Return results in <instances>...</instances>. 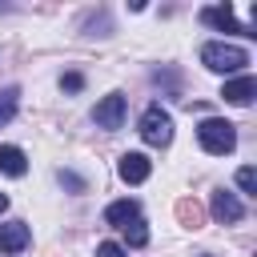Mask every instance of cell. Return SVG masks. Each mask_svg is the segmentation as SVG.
I'll return each mask as SVG.
<instances>
[{"mask_svg":"<svg viewBox=\"0 0 257 257\" xmlns=\"http://www.w3.org/2000/svg\"><path fill=\"white\" fill-rule=\"evenodd\" d=\"M237 189H241L245 197H257V173H253L249 165H241V169H237Z\"/></svg>","mask_w":257,"mask_h":257,"instance_id":"obj_14","label":"cell"},{"mask_svg":"<svg viewBox=\"0 0 257 257\" xmlns=\"http://www.w3.org/2000/svg\"><path fill=\"white\" fill-rule=\"evenodd\" d=\"M4 209H8V197H4V193H0V213H4Z\"/></svg>","mask_w":257,"mask_h":257,"instance_id":"obj_19","label":"cell"},{"mask_svg":"<svg viewBox=\"0 0 257 257\" xmlns=\"http://www.w3.org/2000/svg\"><path fill=\"white\" fill-rule=\"evenodd\" d=\"M141 141L153 145V149H165L173 141V116L161 108V104H149L141 112Z\"/></svg>","mask_w":257,"mask_h":257,"instance_id":"obj_3","label":"cell"},{"mask_svg":"<svg viewBox=\"0 0 257 257\" xmlns=\"http://www.w3.org/2000/svg\"><path fill=\"white\" fill-rule=\"evenodd\" d=\"M253 92H257V80H253L249 72H241V76L225 80V88H221V96H225L229 104H249V100H253Z\"/></svg>","mask_w":257,"mask_h":257,"instance_id":"obj_9","label":"cell"},{"mask_svg":"<svg viewBox=\"0 0 257 257\" xmlns=\"http://www.w3.org/2000/svg\"><path fill=\"white\" fill-rule=\"evenodd\" d=\"M197 141H201L205 153L225 157V153L237 149V128H233L229 120H221V116H205V120L197 124Z\"/></svg>","mask_w":257,"mask_h":257,"instance_id":"obj_1","label":"cell"},{"mask_svg":"<svg viewBox=\"0 0 257 257\" xmlns=\"http://www.w3.org/2000/svg\"><path fill=\"white\" fill-rule=\"evenodd\" d=\"M177 213H181V221H185V225H193V229H197V221H201V213H197V205H189V201H181V209H177Z\"/></svg>","mask_w":257,"mask_h":257,"instance_id":"obj_17","label":"cell"},{"mask_svg":"<svg viewBox=\"0 0 257 257\" xmlns=\"http://www.w3.org/2000/svg\"><path fill=\"white\" fill-rule=\"evenodd\" d=\"M96 257H124V245H116V241H100V245H96Z\"/></svg>","mask_w":257,"mask_h":257,"instance_id":"obj_18","label":"cell"},{"mask_svg":"<svg viewBox=\"0 0 257 257\" xmlns=\"http://www.w3.org/2000/svg\"><path fill=\"white\" fill-rule=\"evenodd\" d=\"M201 20H205L209 28H217V32H241V36H257V32H253V24H241V20L233 16V8H229V4H209V8H201Z\"/></svg>","mask_w":257,"mask_h":257,"instance_id":"obj_4","label":"cell"},{"mask_svg":"<svg viewBox=\"0 0 257 257\" xmlns=\"http://www.w3.org/2000/svg\"><path fill=\"white\" fill-rule=\"evenodd\" d=\"M124 241H128L133 249H141V245H149V229H145V221H141V217L124 225Z\"/></svg>","mask_w":257,"mask_h":257,"instance_id":"obj_13","label":"cell"},{"mask_svg":"<svg viewBox=\"0 0 257 257\" xmlns=\"http://www.w3.org/2000/svg\"><path fill=\"white\" fill-rule=\"evenodd\" d=\"M137 217H141V205L128 201V197H124V201H112V205L104 209V221H108V225H120V229H124L128 221H137Z\"/></svg>","mask_w":257,"mask_h":257,"instance_id":"obj_11","label":"cell"},{"mask_svg":"<svg viewBox=\"0 0 257 257\" xmlns=\"http://www.w3.org/2000/svg\"><path fill=\"white\" fill-rule=\"evenodd\" d=\"M56 181H60V185H68L72 193H84V181H80L76 173H68V169H60V173H56Z\"/></svg>","mask_w":257,"mask_h":257,"instance_id":"obj_16","label":"cell"},{"mask_svg":"<svg viewBox=\"0 0 257 257\" xmlns=\"http://www.w3.org/2000/svg\"><path fill=\"white\" fill-rule=\"evenodd\" d=\"M0 173H4V177H24V173H28V157H24V149H16V145H0Z\"/></svg>","mask_w":257,"mask_h":257,"instance_id":"obj_10","label":"cell"},{"mask_svg":"<svg viewBox=\"0 0 257 257\" xmlns=\"http://www.w3.org/2000/svg\"><path fill=\"white\" fill-rule=\"evenodd\" d=\"M28 241H32V229L24 221L0 225V253H20V249H28Z\"/></svg>","mask_w":257,"mask_h":257,"instance_id":"obj_8","label":"cell"},{"mask_svg":"<svg viewBox=\"0 0 257 257\" xmlns=\"http://www.w3.org/2000/svg\"><path fill=\"white\" fill-rule=\"evenodd\" d=\"M116 173H120V181H124V185H141V181H149L153 165H149V157H145V153H124V157L116 161Z\"/></svg>","mask_w":257,"mask_h":257,"instance_id":"obj_6","label":"cell"},{"mask_svg":"<svg viewBox=\"0 0 257 257\" xmlns=\"http://www.w3.org/2000/svg\"><path fill=\"white\" fill-rule=\"evenodd\" d=\"M201 64L213 72H241L249 64V52L237 44H225V40H209V44H201Z\"/></svg>","mask_w":257,"mask_h":257,"instance_id":"obj_2","label":"cell"},{"mask_svg":"<svg viewBox=\"0 0 257 257\" xmlns=\"http://www.w3.org/2000/svg\"><path fill=\"white\" fill-rule=\"evenodd\" d=\"M16 104H20V88H4L0 92V128L16 116Z\"/></svg>","mask_w":257,"mask_h":257,"instance_id":"obj_12","label":"cell"},{"mask_svg":"<svg viewBox=\"0 0 257 257\" xmlns=\"http://www.w3.org/2000/svg\"><path fill=\"white\" fill-rule=\"evenodd\" d=\"M124 108H128V104H124V96H120V92H108L104 100H96L92 120H96L100 128H108V133H112V128H120V124H124Z\"/></svg>","mask_w":257,"mask_h":257,"instance_id":"obj_5","label":"cell"},{"mask_svg":"<svg viewBox=\"0 0 257 257\" xmlns=\"http://www.w3.org/2000/svg\"><path fill=\"white\" fill-rule=\"evenodd\" d=\"M60 88H64V92H80V88H84V76H80V72H64V76H60Z\"/></svg>","mask_w":257,"mask_h":257,"instance_id":"obj_15","label":"cell"},{"mask_svg":"<svg viewBox=\"0 0 257 257\" xmlns=\"http://www.w3.org/2000/svg\"><path fill=\"white\" fill-rule=\"evenodd\" d=\"M209 209H213V221H221V225H233V221H241V217H245V209H241L237 193H229V189H217Z\"/></svg>","mask_w":257,"mask_h":257,"instance_id":"obj_7","label":"cell"}]
</instances>
